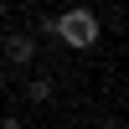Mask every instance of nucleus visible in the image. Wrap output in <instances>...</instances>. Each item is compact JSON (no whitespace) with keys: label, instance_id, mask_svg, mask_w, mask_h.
Segmentation results:
<instances>
[{"label":"nucleus","instance_id":"1","mask_svg":"<svg viewBox=\"0 0 129 129\" xmlns=\"http://www.w3.org/2000/svg\"><path fill=\"white\" fill-rule=\"evenodd\" d=\"M98 16H93L88 5H72V10H62V16H52V36L62 41V47H72V52H88V47H98Z\"/></svg>","mask_w":129,"mask_h":129},{"label":"nucleus","instance_id":"2","mask_svg":"<svg viewBox=\"0 0 129 129\" xmlns=\"http://www.w3.org/2000/svg\"><path fill=\"white\" fill-rule=\"evenodd\" d=\"M5 62L31 67V62H36V36H26V31H10V36H5Z\"/></svg>","mask_w":129,"mask_h":129},{"label":"nucleus","instance_id":"3","mask_svg":"<svg viewBox=\"0 0 129 129\" xmlns=\"http://www.w3.org/2000/svg\"><path fill=\"white\" fill-rule=\"evenodd\" d=\"M26 98H31V103H47V98H52V78H31V83H26Z\"/></svg>","mask_w":129,"mask_h":129},{"label":"nucleus","instance_id":"4","mask_svg":"<svg viewBox=\"0 0 129 129\" xmlns=\"http://www.w3.org/2000/svg\"><path fill=\"white\" fill-rule=\"evenodd\" d=\"M0 129H26V124H21L16 114H5V119H0Z\"/></svg>","mask_w":129,"mask_h":129},{"label":"nucleus","instance_id":"5","mask_svg":"<svg viewBox=\"0 0 129 129\" xmlns=\"http://www.w3.org/2000/svg\"><path fill=\"white\" fill-rule=\"evenodd\" d=\"M98 129H119V124H114V119H98Z\"/></svg>","mask_w":129,"mask_h":129},{"label":"nucleus","instance_id":"6","mask_svg":"<svg viewBox=\"0 0 129 129\" xmlns=\"http://www.w3.org/2000/svg\"><path fill=\"white\" fill-rule=\"evenodd\" d=\"M0 93H5V67H0Z\"/></svg>","mask_w":129,"mask_h":129}]
</instances>
